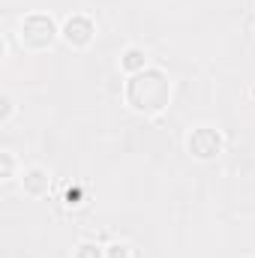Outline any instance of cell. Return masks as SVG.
I'll return each mask as SVG.
<instances>
[{
	"mask_svg": "<svg viewBox=\"0 0 255 258\" xmlns=\"http://www.w3.org/2000/svg\"><path fill=\"white\" fill-rule=\"evenodd\" d=\"M168 96H171V87H168V78L159 69H141L126 84L129 105L138 108V111H159V108H165Z\"/></svg>",
	"mask_w": 255,
	"mask_h": 258,
	"instance_id": "cell-1",
	"label": "cell"
},
{
	"mask_svg": "<svg viewBox=\"0 0 255 258\" xmlns=\"http://www.w3.org/2000/svg\"><path fill=\"white\" fill-rule=\"evenodd\" d=\"M54 39V21L48 15H27L21 24V42L30 48H45Z\"/></svg>",
	"mask_w": 255,
	"mask_h": 258,
	"instance_id": "cell-2",
	"label": "cell"
},
{
	"mask_svg": "<svg viewBox=\"0 0 255 258\" xmlns=\"http://www.w3.org/2000/svg\"><path fill=\"white\" fill-rule=\"evenodd\" d=\"M219 147H222V138H219L213 129H207V126L195 129V132L189 135V150L198 156V159H210V156H216Z\"/></svg>",
	"mask_w": 255,
	"mask_h": 258,
	"instance_id": "cell-3",
	"label": "cell"
},
{
	"mask_svg": "<svg viewBox=\"0 0 255 258\" xmlns=\"http://www.w3.org/2000/svg\"><path fill=\"white\" fill-rule=\"evenodd\" d=\"M63 36H66V42H72V45H87L90 36H93V24H90L84 15H75V18L66 21Z\"/></svg>",
	"mask_w": 255,
	"mask_h": 258,
	"instance_id": "cell-4",
	"label": "cell"
},
{
	"mask_svg": "<svg viewBox=\"0 0 255 258\" xmlns=\"http://www.w3.org/2000/svg\"><path fill=\"white\" fill-rule=\"evenodd\" d=\"M45 186H48V177H45L42 168H30V171L24 174V189H27L30 195H39Z\"/></svg>",
	"mask_w": 255,
	"mask_h": 258,
	"instance_id": "cell-5",
	"label": "cell"
},
{
	"mask_svg": "<svg viewBox=\"0 0 255 258\" xmlns=\"http://www.w3.org/2000/svg\"><path fill=\"white\" fill-rule=\"evenodd\" d=\"M123 69L126 72H141L144 69V51H138V48H129L126 54H123Z\"/></svg>",
	"mask_w": 255,
	"mask_h": 258,
	"instance_id": "cell-6",
	"label": "cell"
},
{
	"mask_svg": "<svg viewBox=\"0 0 255 258\" xmlns=\"http://www.w3.org/2000/svg\"><path fill=\"white\" fill-rule=\"evenodd\" d=\"M75 258H102V252H99L96 243H81L78 252H75Z\"/></svg>",
	"mask_w": 255,
	"mask_h": 258,
	"instance_id": "cell-7",
	"label": "cell"
},
{
	"mask_svg": "<svg viewBox=\"0 0 255 258\" xmlns=\"http://www.w3.org/2000/svg\"><path fill=\"white\" fill-rule=\"evenodd\" d=\"M108 258H129V249L120 246V243H114V246H108Z\"/></svg>",
	"mask_w": 255,
	"mask_h": 258,
	"instance_id": "cell-8",
	"label": "cell"
},
{
	"mask_svg": "<svg viewBox=\"0 0 255 258\" xmlns=\"http://www.w3.org/2000/svg\"><path fill=\"white\" fill-rule=\"evenodd\" d=\"M66 204H81V189H69L66 192Z\"/></svg>",
	"mask_w": 255,
	"mask_h": 258,
	"instance_id": "cell-9",
	"label": "cell"
}]
</instances>
